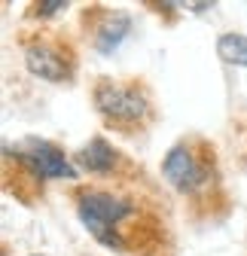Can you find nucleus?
I'll use <instances>...</instances> for the list:
<instances>
[{
	"instance_id": "f257e3e1",
	"label": "nucleus",
	"mask_w": 247,
	"mask_h": 256,
	"mask_svg": "<svg viewBox=\"0 0 247 256\" xmlns=\"http://www.w3.org/2000/svg\"><path fill=\"white\" fill-rule=\"evenodd\" d=\"M76 210H80L82 226L98 244H104L110 250L126 247V241L119 235V226L134 216V204L126 196L107 192V189H86L76 198Z\"/></svg>"
},
{
	"instance_id": "f03ea898",
	"label": "nucleus",
	"mask_w": 247,
	"mask_h": 256,
	"mask_svg": "<svg viewBox=\"0 0 247 256\" xmlns=\"http://www.w3.org/2000/svg\"><path fill=\"white\" fill-rule=\"evenodd\" d=\"M95 107L98 113L116 128H134L152 116V104L140 86H122V82H98L95 86Z\"/></svg>"
},
{
	"instance_id": "7ed1b4c3",
	"label": "nucleus",
	"mask_w": 247,
	"mask_h": 256,
	"mask_svg": "<svg viewBox=\"0 0 247 256\" xmlns=\"http://www.w3.org/2000/svg\"><path fill=\"white\" fill-rule=\"evenodd\" d=\"M162 177L177 192H198L210 177V165L198 156L192 144H174L162 158Z\"/></svg>"
},
{
	"instance_id": "20e7f679",
	"label": "nucleus",
	"mask_w": 247,
	"mask_h": 256,
	"mask_svg": "<svg viewBox=\"0 0 247 256\" xmlns=\"http://www.w3.org/2000/svg\"><path fill=\"white\" fill-rule=\"evenodd\" d=\"M16 158L37 180H74L76 177V168L68 162V156L61 152L55 144L40 140V138H28L24 144H18L16 146Z\"/></svg>"
},
{
	"instance_id": "39448f33",
	"label": "nucleus",
	"mask_w": 247,
	"mask_h": 256,
	"mask_svg": "<svg viewBox=\"0 0 247 256\" xmlns=\"http://www.w3.org/2000/svg\"><path fill=\"white\" fill-rule=\"evenodd\" d=\"M24 64L28 70L40 76V80H49V82H64L70 80V58L61 52L58 46L46 43V40H37V43H28L24 49Z\"/></svg>"
},
{
	"instance_id": "423d86ee",
	"label": "nucleus",
	"mask_w": 247,
	"mask_h": 256,
	"mask_svg": "<svg viewBox=\"0 0 247 256\" xmlns=\"http://www.w3.org/2000/svg\"><path fill=\"white\" fill-rule=\"evenodd\" d=\"M76 162L88 171V174H110L119 165V152L104 140V138H92L80 152H76Z\"/></svg>"
},
{
	"instance_id": "0eeeda50",
	"label": "nucleus",
	"mask_w": 247,
	"mask_h": 256,
	"mask_svg": "<svg viewBox=\"0 0 247 256\" xmlns=\"http://www.w3.org/2000/svg\"><path fill=\"white\" fill-rule=\"evenodd\" d=\"M128 30H132V18L126 12H110V16H104L101 24L95 28V49L104 52V55L113 52Z\"/></svg>"
},
{
	"instance_id": "6e6552de",
	"label": "nucleus",
	"mask_w": 247,
	"mask_h": 256,
	"mask_svg": "<svg viewBox=\"0 0 247 256\" xmlns=\"http://www.w3.org/2000/svg\"><path fill=\"white\" fill-rule=\"evenodd\" d=\"M217 55H220L223 64H232V68H247V37L244 34H220Z\"/></svg>"
},
{
	"instance_id": "1a4fd4ad",
	"label": "nucleus",
	"mask_w": 247,
	"mask_h": 256,
	"mask_svg": "<svg viewBox=\"0 0 247 256\" xmlns=\"http://www.w3.org/2000/svg\"><path fill=\"white\" fill-rule=\"evenodd\" d=\"M61 10H68V4H61V0H52V4H40V6H37V12H40L43 18H49L52 12H61Z\"/></svg>"
},
{
	"instance_id": "9d476101",
	"label": "nucleus",
	"mask_w": 247,
	"mask_h": 256,
	"mask_svg": "<svg viewBox=\"0 0 247 256\" xmlns=\"http://www.w3.org/2000/svg\"><path fill=\"white\" fill-rule=\"evenodd\" d=\"M34 256H40V253H34Z\"/></svg>"
}]
</instances>
